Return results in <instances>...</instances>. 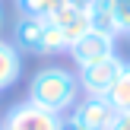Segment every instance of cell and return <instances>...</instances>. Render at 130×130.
<instances>
[{
  "instance_id": "obj_3",
  "label": "cell",
  "mask_w": 130,
  "mask_h": 130,
  "mask_svg": "<svg viewBox=\"0 0 130 130\" xmlns=\"http://www.w3.org/2000/svg\"><path fill=\"white\" fill-rule=\"evenodd\" d=\"M70 118H73L79 127H86V130H111L118 111L111 108V102H108L105 95H83V99L73 105Z\"/></svg>"
},
{
  "instance_id": "obj_9",
  "label": "cell",
  "mask_w": 130,
  "mask_h": 130,
  "mask_svg": "<svg viewBox=\"0 0 130 130\" xmlns=\"http://www.w3.org/2000/svg\"><path fill=\"white\" fill-rule=\"evenodd\" d=\"M105 99L111 102V108H114L118 114H130V63L121 67L118 79L111 83V89H108Z\"/></svg>"
},
{
  "instance_id": "obj_12",
  "label": "cell",
  "mask_w": 130,
  "mask_h": 130,
  "mask_svg": "<svg viewBox=\"0 0 130 130\" xmlns=\"http://www.w3.org/2000/svg\"><path fill=\"white\" fill-rule=\"evenodd\" d=\"M57 0H16V6L22 10V16H38V19H48L51 10H54Z\"/></svg>"
},
{
  "instance_id": "obj_17",
  "label": "cell",
  "mask_w": 130,
  "mask_h": 130,
  "mask_svg": "<svg viewBox=\"0 0 130 130\" xmlns=\"http://www.w3.org/2000/svg\"><path fill=\"white\" fill-rule=\"evenodd\" d=\"M0 25H3V13H0Z\"/></svg>"
},
{
  "instance_id": "obj_16",
  "label": "cell",
  "mask_w": 130,
  "mask_h": 130,
  "mask_svg": "<svg viewBox=\"0 0 130 130\" xmlns=\"http://www.w3.org/2000/svg\"><path fill=\"white\" fill-rule=\"evenodd\" d=\"M60 130H86V127H79L73 118H63V121H60Z\"/></svg>"
},
{
  "instance_id": "obj_10",
  "label": "cell",
  "mask_w": 130,
  "mask_h": 130,
  "mask_svg": "<svg viewBox=\"0 0 130 130\" xmlns=\"http://www.w3.org/2000/svg\"><path fill=\"white\" fill-rule=\"evenodd\" d=\"M60 51H70V44H67V38H63L60 25L48 22L44 25V35H41V54H60Z\"/></svg>"
},
{
  "instance_id": "obj_2",
  "label": "cell",
  "mask_w": 130,
  "mask_h": 130,
  "mask_svg": "<svg viewBox=\"0 0 130 130\" xmlns=\"http://www.w3.org/2000/svg\"><path fill=\"white\" fill-rule=\"evenodd\" d=\"M60 114L35 105V102H16L0 121V130H60Z\"/></svg>"
},
{
  "instance_id": "obj_11",
  "label": "cell",
  "mask_w": 130,
  "mask_h": 130,
  "mask_svg": "<svg viewBox=\"0 0 130 130\" xmlns=\"http://www.w3.org/2000/svg\"><path fill=\"white\" fill-rule=\"evenodd\" d=\"M60 32H63V38H67V44L73 48L86 32H92V25H89V13H76L73 19H67V22L60 25Z\"/></svg>"
},
{
  "instance_id": "obj_8",
  "label": "cell",
  "mask_w": 130,
  "mask_h": 130,
  "mask_svg": "<svg viewBox=\"0 0 130 130\" xmlns=\"http://www.w3.org/2000/svg\"><path fill=\"white\" fill-rule=\"evenodd\" d=\"M89 25H92V32H102V35L118 38V22H114L111 0H95V3L89 6Z\"/></svg>"
},
{
  "instance_id": "obj_15",
  "label": "cell",
  "mask_w": 130,
  "mask_h": 130,
  "mask_svg": "<svg viewBox=\"0 0 130 130\" xmlns=\"http://www.w3.org/2000/svg\"><path fill=\"white\" fill-rule=\"evenodd\" d=\"M70 6H76V10H83V13H89V6L95 3V0H67Z\"/></svg>"
},
{
  "instance_id": "obj_7",
  "label": "cell",
  "mask_w": 130,
  "mask_h": 130,
  "mask_svg": "<svg viewBox=\"0 0 130 130\" xmlns=\"http://www.w3.org/2000/svg\"><path fill=\"white\" fill-rule=\"evenodd\" d=\"M19 73H22V60H19L16 44L6 41V38H0V92L13 86V83L19 79Z\"/></svg>"
},
{
  "instance_id": "obj_14",
  "label": "cell",
  "mask_w": 130,
  "mask_h": 130,
  "mask_svg": "<svg viewBox=\"0 0 130 130\" xmlns=\"http://www.w3.org/2000/svg\"><path fill=\"white\" fill-rule=\"evenodd\" d=\"M111 130H130V114H118L114 124H111Z\"/></svg>"
},
{
  "instance_id": "obj_4",
  "label": "cell",
  "mask_w": 130,
  "mask_h": 130,
  "mask_svg": "<svg viewBox=\"0 0 130 130\" xmlns=\"http://www.w3.org/2000/svg\"><path fill=\"white\" fill-rule=\"evenodd\" d=\"M121 67H124V60H121L118 54H114V57H105V60H99V63L83 67L79 73H76L79 89L86 95H108V89H111V83L118 79Z\"/></svg>"
},
{
  "instance_id": "obj_1",
  "label": "cell",
  "mask_w": 130,
  "mask_h": 130,
  "mask_svg": "<svg viewBox=\"0 0 130 130\" xmlns=\"http://www.w3.org/2000/svg\"><path fill=\"white\" fill-rule=\"evenodd\" d=\"M79 99H83L79 79L67 67H41L32 76V83H29V102H35V105L60 114V118L67 111H73V105Z\"/></svg>"
},
{
  "instance_id": "obj_13",
  "label": "cell",
  "mask_w": 130,
  "mask_h": 130,
  "mask_svg": "<svg viewBox=\"0 0 130 130\" xmlns=\"http://www.w3.org/2000/svg\"><path fill=\"white\" fill-rule=\"evenodd\" d=\"M111 6H114L118 35H130V0H111Z\"/></svg>"
},
{
  "instance_id": "obj_6",
  "label": "cell",
  "mask_w": 130,
  "mask_h": 130,
  "mask_svg": "<svg viewBox=\"0 0 130 130\" xmlns=\"http://www.w3.org/2000/svg\"><path fill=\"white\" fill-rule=\"evenodd\" d=\"M44 25H48V19H38V16H19L16 22H13V44H16V51L41 54V35H44Z\"/></svg>"
},
{
  "instance_id": "obj_5",
  "label": "cell",
  "mask_w": 130,
  "mask_h": 130,
  "mask_svg": "<svg viewBox=\"0 0 130 130\" xmlns=\"http://www.w3.org/2000/svg\"><path fill=\"white\" fill-rule=\"evenodd\" d=\"M70 57H73L76 67H89V63H99L105 57H114V38L102 35V32H86L79 41L70 48Z\"/></svg>"
}]
</instances>
